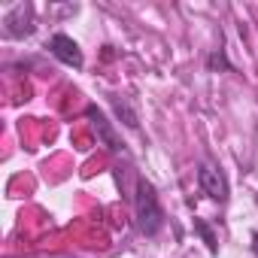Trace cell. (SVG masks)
Returning <instances> with one entry per match:
<instances>
[{
    "instance_id": "3957f363",
    "label": "cell",
    "mask_w": 258,
    "mask_h": 258,
    "mask_svg": "<svg viewBox=\"0 0 258 258\" xmlns=\"http://www.w3.org/2000/svg\"><path fill=\"white\" fill-rule=\"evenodd\" d=\"M85 115H88V121H91V127H94L100 146H103L106 152H112V155H124V143H121V137H118V131H115V124L106 118V112L97 109L94 103H88V106H85Z\"/></svg>"
},
{
    "instance_id": "6da1fadb",
    "label": "cell",
    "mask_w": 258,
    "mask_h": 258,
    "mask_svg": "<svg viewBox=\"0 0 258 258\" xmlns=\"http://www.w3.org/2000/svg\"><path fill=\"white\" fill-rule=\"evenodd\" d=\"M134 222H137V231L143 237H158L161 228H164V210H161V201H158V191L155 185L137 173L134 179Z\"/></svg>"
},
{
    "instance_id": "9c48e42d",
    "label": "cell",
    "mask_w": 258,
    "mask_h": 258,
    "mask_svg": "<svg viewBox=\"0 0 258 258\" xmlns=\"http://www.w3.org/2000/svg\"><path fill=\"white\" fill-rule=\"evenodd\" d=\"M252 252H255V255H258V231H255V234H252Z\"/></svg>"
},
{
    "instance_id": "8992f818",
    "label": "cell",
    "mask_w": 258,
    "mask_h": 258,
    "mask_svg": "<svg viewBox=\"0 0 258 258\" xmlns=\"http://www.w3.org/2000/svg\"><path fill=\"white\" fill-rule=\"evenodd\" d=\"M109 103H112V112L118 115V121L127 127V131H137V127H140V115H137V109H134L131 97H124V94H112V97H109Z\"/></svg>"
},
{
    "instance_id": "7a4b0ae2",
    "label": "cell",
    "mask_w": 258,
    "mask_h": 258,
    "mask_svg": "<svg viewBox=\"0 0 258 258\" xmlns=\"http://www.w3.org/2000/svg\"><path fill=\"white\" fill-rule=\"evenodd\" d=\"M198 185H201V191H204L210 201H216V204H228V198H231L228 176H225L222 167L213 164V161H201V164H198Z\"/></svg>"
},
{
    "instance_id": "5b68a950",
    "label": "cell",
    "mask_w": 258,
    "mask_h": 258,
    "mask_svg": "<svg viewBox=\"0 0 258 258\" xmlns=\"http://www.w3.org/2000/svg\"><path fill=\"white\" fill-rule=\"evenodd\" d=\"M46 49L52 52V58H58L61 64H67V67H73V70H82V67H85V55H82L79 43H76L73 37H67V34H55V37L46 43Z\"/></svg>"
},
{
    "instance_id": "ba28073f",
    "label": "cell",
    "mask_w": 258,
    "mask_h": 258,
    "mask_svg": "<svg viewBox=\"0 0 258 258\" xmlns=\"http://www.w3.org/2000/svg\"><path fill=\"white\" fill-rule=\"evenodd\" d=\"M195 231L201 234V240L207 243V249H210V255H216L219 252V237L213 234V228H210V222H204V219H195Z\"/></svg>"
},
{
    "instance_id": "277c9868",
    "label": "cell",
    "mask_w": 258,
    "mask_h": 258,
    "mask_svg": "<svg viewBox=\"0 0 258 258\" xmlns=\"http://www.w3.org/2000/svg\"><path fill=\"white\" fill-rule=\"evenodd\" d=\"M37 31L34 25V10L25 4H16L7 16H4V37L7 40H25Z\"/></svg>"
},
{
    "instance_id": "52a82bcc",
    "label": "cell",
    "mask_w": 258,
    "mask_h": 258,
    "mask_svg": "<svg viewBox=\"0 0 258 258\" xmlns=\"http://www.w3.org/2000/svg\"><path fill=\"white\" fill-rule=\"evenodd\" d=\"M207 70H210V73H219V70H225V73H234V64L228 61L225 49H213V52L207 55Z\"/></svg>"
}]
</instances>
